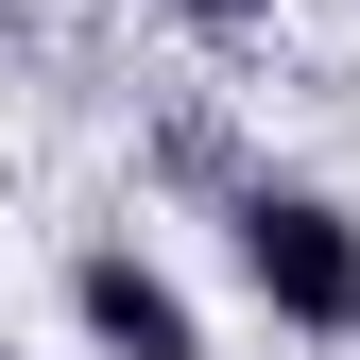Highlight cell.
<instances>
[{"instance_id":"cell-1","label":"cell","mask_w":360,"mask_h":360,"mask_svg":"<svg viewBox=\"0 0 360 360\" xmlns=\"http://www.w3.org/2000/svg\"><path fill=\"white\" fill-rule=\"evenodd\" d=\"M223 257H240V292L275 309L292 343H360V206L343 189L240 172V189H223Z\"/></svg>"},{"instance_id":"cell-2","label":"cell","mask_w":360,"mask_h":360,"mask_svg":"<svg viewBox=\"0 0 360 360\" xmlns=\"http://www.w3.org/2000/svg\"><path fill=\"white\" fill-rule=\"evenodd\" d=\"M69 326L103 343V360H206V309L172 292L138 240H86V257H69Z\"/></svg>"},{"instance_id":"cell-3","label":"cell","mask_w":360,"mask_h":360,"mask_svg":"<svg viewBox=\"0 0 360 360\" xmlns=\"http://www.w3.org/2000/svg\"><path fill=\"white\" fill-rule=\"evenodd\" d=\"M155 155L189 172V189H240V155H223V120H206V103H172V138H155Z\"/></svg>"},{"instance_id":"cell-4","label":"cell","mask_w":360,"mask_h":360,"mask_svg":"<svg viewBox=\"0 0 360 360\" xmlns=\"http://www.w3.org/2000/svg\"><path fill=\"white\" fill-rule=\"evenodd\" d=\"M189 34H275V0H172Z\"/></svg>"},{"instance_id":"cell-5","label":"cell","mask_w":360,"mask_h":360,"mask_svg":"<svg viewBox=\"0 0 360 360\" xmlns=\"http://www.w3.org/2000/svg\"><path fill=\"white\" fill-rule=\"evenodd\" d=\"M18 18H34V0H0V34H18Z\"/></svg>"},{"instance_id":"cell-6","label":"cell","mask_w":360,"mask_h":360,"mask_svg":"<svg viewBox=\"0 0 360 360\" xmlns=\"http://www.w3.org/2000/svg\"><path fill=\"white\" fill-rule=\"evenodd\" d=\"M0 360H18V343H0Z\"/></svg>"}]
</instances>
